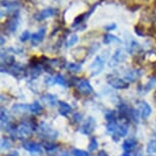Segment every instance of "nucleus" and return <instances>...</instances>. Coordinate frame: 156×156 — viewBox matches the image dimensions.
Returning a JSON list of instances; mask_svg holds the SVG:
<instances>
[{"instance_id":"nucleus-1","label":"nucleus","mask_w":156,"mask_h":156,"mask_svg":"<svg viewBox=\"0 0 156 156\" xmlns=\"http://www.w3.org/2000/svg\"><path fill=\"white\" fill-rule=\"evenodd\" d=\"M38 134L41 138L46 140H55L58 137V132L53 128H51L48 123L46 122H40L38 126Z\"/></svg>"},{"instance_id":"nucleus-2","label":"nucleus","mask_w":156,"mask_h":156,"mask_svg":"<svg viewBox=\"0 0 156 156\" xmlns=\"http://www.w3.org/2000/svg\"><path fill=\"white\" fill-rule=\"evenodd\" d=\"M104 64H105V58L103 57L102 55H97L94 61L90 66L91 75L98 76L103 70V69H104Z\"/></svg>"},{"instance_id":"nucleus-3","label":"nucleus","mask_w":156,"mask_h":156,"mask_svg":"<svg viewBox=\"0 0 156 156\" xmlns=\"http://www.w3.org/2000/svg\"><path fill=\"white\" fill-rule=\"evenodd\" d=\"M34 131V126L31 122H23L16 128V136L19 138H27Z\"/></svg>"},{"instance_id":"nucleus-4","label":"nucleus","mask_w":156,"mask_h":156,"mask_svg":"<svg viewBox=\"0 0 156 156\" xmlns=\"http://www.w3.org/2000/svg\"><path fill=\"white\" fill-rule=\"evenodd\" d=\"M96 128V120L93 116H89L86 119L82 126L80 128V132L84 135H90L94 132V129Z\"/></svg>"},{"instance_id":"nucleus-5","label":"nucleus","mask_w":156,"mask_h":156,"mask_svg":"<svg viewBox=\"0 0 156 156\" xmlns=\"http://www.w3.org/2000/svg\"><path fill=\"white\" fill-rule=\"evenodd\" d=\"M126 55L125 52H123V50L120 49V48L116 49L115 52H114V53L112 54V56H111L109 66L114 67V66H119V63H122L126 60Z\"/></svg>"},{"instance_id":"nucleus-6","label":"nucleus","mask_w":156,"mask_h":156,"mask_svg":"<svg viewBox=\"0 0 156 156\" xmlns=\"http://www.w3.org/2000/svg\"><path fill=\"white\" fill-rule=\"evenodd\" d=\"M1 69H2V73L7 72L8 73L16 76V78H20L23 73V66L17 62H14L7 67H1Z\"/></svg>"},{"instance_id":"nucleus-7","label":"nucleus","mask_w":156,"mask_h":156,"mask_svg":"<svg viewBox=\"0 0 156 156\" xmlns=\"http://www.w3.org/2000/svg\"><path fill=\"white\" fill-rule=\"evenodd\" d=\"M76 90L79 91L81 94H83V95H89L93 92V87L91 86L90 82L86 80V79H82L76 83Z\"/></svg>"},{"instance_id":"nucleus-8","label":"nucleus","mask_w":156,"mask_h":156,"mask_svg":"<svg viewBox=\"0 0 156 156\" xmlns=\"http://www.w3.org/2000/svg\"><path fill=\"white\" fill-rule=\"evenodd\" d=\"M57 9L56 8H53V7H47L45 9L41 10L40 12H38L35 14V20H46V19H49V17H52L54 16L57 14Z\"/></svg>"},{"instance_id":"nucleus-9","label":"nucleus","mask_w":156,"mask_h":156,"mask_svg":"<svg viewBox=\"0 0 156 156\" xmlns=\"http://www.w3.org/2000/svg\"><path fill=\"white\" fill-rule=\"evenodd\" d=\"M45 83L48 85H60L61 87L67 88V82L66 78L62 75H60V73H57L54 76H48V78L46 76Z\"/></svg>"},{"instance_id":"nucleus-10","label":"nucleus","mask_w":156,"mask_h":156,"mask_svg":"<svg viewBox=\"0 0 156 156\" xmlns=\"http://www.w3.org/2000/svg\"><path fill=\"white\" fill-rule=\"evenodd\" d=\"M108 84L113 89H117V90H123L129 88L128 82L125 79H120V78H111L108 80Z\"/></svg>"},{"instance_id":"nucleus-11","label":"nucleus","mask_w":156,"mask_h":156,"mask_svg":"<svg viewBox=\"0 0 156 156\" xmlns=\"http://www.w3.org/2000/svg\"><path fill=\"white\" fill-rule=\"evenodd\" d=\"M19 25H20V16H19V13L16 12V14H13V16H11V19L6 23V31L9 34L16 33L17 28H19Z\"/></svg>"},{"instance_id":"nucleus-12","label":"nucleus","mask_w":156,"mask_h":156,"mask_svg":"<svg viewBox=\"0 0 156 156\" xmlns=\"http://www.w3.org/2000/svg\"><path fill=\"white\" fill-rule=\"evenodd\" d=\"M46 35V28H41L39 29V31H37L36 33L32 34L31 36V43L33 46H37L42 42L45 38Z\"/></svg>"},{"instance_id":"nucleus-13","label":"nucleus","mask_w":156,"mask_h":156,"mask_svg":"<svg viewBox=\"0 0 156 156\" xmlns=\"http://www.w3.org/2000/svg\"><path fill=\"white\" fill-rule=\"evenodd\" d=\"M129 133V125L126 122H123V123H120L119 125V128H117V131L115 132V134H113L112 136V139L117 142L119 138H122V137H126V135Z\"/></svg>"},{"instance_id":"nucleus-14","label":"nucleus","mask_w":156,"mask_h":156,"mask_svg":"<svg viewBox=\"0 0 156 156\" xmlns=\"http://www.w3.org/2000/svg\"><path fill=\"white\" fill-rule=\"evenodd\" d=\"M11 111H12L13 114L22 115V114L31 112V106L27 104H23V103H19V104H14L13 106L11 107Z\"/></svg>"},{"instance_id":"nucleus-15","label":"nucleus","mask_w":156,"mask_h":156,"mask_svg":"<svg viewBox=\"0 0 156 156\" xmlns=\"http://www.w3.org/2000/svg\"><path fill=\"white\" fill-rule=\"evenodd\" d=\"M141 76H142V72L140 69H129L125 73V80L128 83H133V82L138 80Z\"/></svg>"},{"instance_id":"nucleus-16","label":"nucleus","mask_w":156,"mask_h":156,"mask_svg":"<svg viewBox=\"0 0 156 156\" xmlns=\"http://www.w3.org/2000/svg\"><path fill=\"white\" fill-rule=\"evenodd\" d=\"M139 111H140L141 117H142L143 119H148V117L150 116V114H151L152 108L147 102L141 101L140 104H139Z\"/></svg>"},{"instance_id":"nucleus-17","label":"nucleus","mask_w":156,"mask_h":156,"mask_svg":"<svg viewBox=\"0 0 156 156\" xmlns=\"http://www.w3.org/2000/svg\"><path fill=\"white\" fill-rule=\"evenodd\" d=\"M0 119H1V128L2 129H10L9 123V115L7 113V110L4 107H1V112H0Z\"/></svg>"},{"instance_id":"nucleus-18","label":"nucleus","mask_w":156,"mask_h":156,"mask_svg":"<svg viewBox=\"0 0 156 156\" xmlns=\"http://www.w3.org/2000/svg\"><path fill=\"white\" fill-rule=\"evenodd\" d=\"M129 41L126 42V50H128V52L129 54L134 55L136 52H138L141 49V46H140V44L138 43L136 40H134L132 37H129Z\"/></svg>"},{"instance_id":"nucleus-19","label":"nucleus","mask_w":156,"mask_h":156,"mask_svg":"<svg viewBox=\"0 0 156 156\" xmlns=\"http://www.w3.org/2000/svg\"><path fill=\"white\" fill-rule=\"evenodd\" d=\"M23 147L30 153H41L42 152V148L38 143L35 142H23Z\"/></svg>"},{"instance_id":"nucleus-20","label":"nucleus","mask_w":156,"mask_h":156,"mask_svg":"<svg viewBox=\"0 0 156 156\" xmlns=\"http://www.w3.org/2000/svg\"><path fill=\"white\" fill-rule=\"evenodd\" d=\"M137 144H138V141L136 138H134V137L129 138V139H126L125 142H123L122 149L125 150L126 152H131L136 148Z\"/></svg>"},{"instance_id":"nucleus-21","label":"nucleus","mask_w":156,"mask_h":156,"mask_svg":"<svg viewBox=\"0 0 156 156\" xmlns=\"http://www.w3.org/2000/svg\"><path fill=\"white\" fill-rule=\"evenodd\" d=\"M58 106H59V113L63 116H67L69 113L73 112V107L69 104H67L66 102H58Z\"/></svg>"},{"instance_id":"nucleus-22","label":"nucleus","mask_w":156,"mask_h":156,"mask_svg":"<svg viewBox=\"0 0 156 156\" xmlns=\"http://www.w3.org/2000/svg\"><path fill=\"white\" fill-rule=\"evenodd\" d=\"M42 100L49 106H55L57 104V96L52 94H45L42 96Z\"/></svg>"},{"instance_id":"nucleus-23","label":"nucleus","mask_w":156,"mask_h":156,"mask_svg":"<svg viewBox=\"0 0 156 156\" xmlns=\"http://www.w3.org/2000/svg\"><path fill=\"white\" fill-rule=\"evenodd\" d=\"M42 73H43V66H41V64H35L30 69L29 75H30V76L32 78V80H35V79H37Z\"/></svg>"},{"instance_id":"nucleus-24","label":"nucleus","mask_w":156,"mask_h":156,"mask_svg":"<svg viewBox=\"0 0 156 156\" xmlns=\"http://www.w3.org/2000/svg\"><path fill=\"white\" fill-rule=\"evenodd\" d=\"M140 115H141V114H140L139 110H136V109H134V108H129L128 119H131L132 122L137 123V122H139V116Z\"/></svg>"},{"instance_id":"nucleus-25","label":"nucleus","mask_w":156,"mask_h":156,"mask_svg":"<svg viewBox=\"0 0 156 156\" xmlns=\"http://www.w3.org/2000/svg\"><path fill=\"white\" fill-rule=\"evenodd\" d=\"M113 42L122 43V40L119 39L116 36L111 35V34H106L104 37H103V43L104 44H110V43H113Z\"/></svg>"},{"instance_id":"nucleus-26","label":"nucleus","mask_w":156,"mask_h":156,"mask_svg":"<svg viewBox=\"0 0 156 156\" xmlns=\"http://www.w3.org/2000/svg\"><path fill=\"white\" fill-rule=\"evenodd\" d=\"M30 106H31V112L34 114H39L42 112V110H43L42 105H41L38 101H35L34 103H32Z\"/></svg>"},{"instance_id":"nucleus-27","label":"nucleus","mask_w":156,"mask_h":156,"mask_svg":"<svg viewBox=\"0 0 156 156\" xmlns=\"http://www.w3.org/2000/svg\"><path fill=\"white\" fill-rule=\"evenodd\" d=\"M117 128H119V123L115 120V122H107L106 125V131L107 133H109L111 135L115 134V132L117 131Z\"/></svg>"},{"instance_id":"nucleus-28","label":"nucleus","mask_w":156,"mask_h":156,"mask_svg":"<svg viewBox=\"0 0 156 156\" xmlns=\"http://www.w3.org/2000/svg\"><path fill=\"white\" fill-rule=\"evenodd\" d=\"M104 117H105V119H106L107 122H115L116 120V113H115V111H113V110H107V111H105Z\"/></svg>"},{"instance_id":"nucleus-29","label":"nucleus","mask_w":156,"mask_h":156,"mask_svg":"<svg viewBox=\"0 0 156 156\" xmlns=\"http://www.w3.org/2000/svg\"><path fill=\"white\" fill-rule=\"evenodd\" d=\"M67 69L69 70V72H73V73H79L82 70V66L80 63H75V62H69L67 63Z\"/></svg>"},{"instance_id":"nucleus-30","label":"nucleus","mask_w":156,"mask_h":156,"mask_svg":"<svg viewBox=\"0 0 156 156\" xmlns=\"http://www.w3.org/2000/svg\"><path fill=\"white\" fill-rule=\"evenodd\" d=\"M155 86H156V78L154 76V78L150 79L148 83H147L145 86L143 87V93L148 92V91H150V90L152 89V88H154Z\"/></svg>"},{"instance_id":"nucleus-31","label":"nucleus","mask_w":156,"mask_h":156,"mask_svg":"<svg viewBox=\"0 0 156 156\" xmlns=\"http://www.w3.org/2000/svg\"><path fill=\"white\" fill-rule=\"evenodd\" d=\"M78 41H79L78 35L73 34V35H72V36H69V38L67 39L66 43V48H69V47H72V46L75 45V44L78 42Z\"/></svg>"},{"instance_id":"nucleus-32","label":"nucleus","mask_w":156,"mask_h":156,"mask_svg":"<svg viewBox=\"0 0 156 156\" xmlns=\"http://www.w3.org/2000/svg\"><path fill=\"white\" fill-rule=\"evenodd\" d=\"M12 144H11V141L8 139V138L4 137L1 139V149L2 150H8L11 148Z\"/></svg>"},{"instance_id":"nucleus-33","label":"nucleus","mask_w":156,"mask_h":156,"mask_svg":"<svg viewBox=\"0 0 156 156\" xmlns=\"http://www.w3.org/2000/svg\"><path fill=\"white\" fill-rule=\"evenodd\" d=\"M97 147H98V143H97L96 138H92V139L90 140L89 145H88V151L89 152L95 151V150L97 149Z\"/></svg>"},{"instance_id":"nucleus-34","label":"nucleus","mask_w":156,"mask_h":156,"mask_svg":"<svg viewBox=\"0 0 156 156\" xmlns=\"http://www.w3.org/2000/svg\"><path fill=\"white\" fill-rule=\"evenodd\" d=\"M147 152L148 153H156V139L151 140L147 145Z\"/></svg>"},{"instance_id":"nucleus-35","label":"nucleus","mask_w":156,"mask_h":156,"mask_svg":"<svg viewBox=\"0 0 156 156\" xmlns=\"http://www.w3.org/2000/svg\"><path fill=\"white\" fill-rule=\"evenodd\" d=\"M44 148H45L47 152H53L58 148V146L53 143H45L44 144Z\"/></svg>"},{"instance_id":"nucleus-36","label":"nucleus","mask_w":156,"mask_h":156,"mask_svg":"<svg viewBox=\"0 0 156 156\" xmlns=\"http://www.w3.org/2000/svg\"><path fill=\"white\" fill-rule=\"evenodd\" d=\"M72 153H73V156H91L89 152L84 151V150H80V149H73Z\"/></svg>"},{"instance_id":"nucleus-37","label":"nucleus","mask_w":156,"mask_h":156,"mask_svg":"<svg viewBox=\"0 0 156 156\" xmlns=\"http://www.w3.org/2000/svg\"><path fill=\"white\" fill-rule=\"evenodd\" d=\"M31 33L29 31H25V32H23L22 35L20 36V42H26L27 40L29 39H31Z\"/></svg>"},{"instance_id":"nucleus-38","label":"nucleus","mask_w":156,"mask_h":156,"mask_svg":"<svg viewBox=\"0 0 156 156\" xmlns=\"http://www.w3.org/2000/svg\"><path fill=\"white\" fill-rule=\"evenodd\" d=\"M82 119H83V113L76 112V113L73 114V122H81Z\"/></svg>"},{"instance_id":"nucleus-39","label":"nucleus","mask_w":156,"mask_h":156,"mask_svg":"<svg viewBox=\"0 0 156 156\" xmlns=\"http://www.w3.org/2000/svg\"><path fill=\"white\" fill-rule=\"evenodd\" d=\"M116 29V23H109V25H107V26H105L104 27V30L105 31H113V30H115Z\"/></svg>"},{"instance_id":"nucleus-40","label":"nucleus","mask_w":156,"mask_h":156,"mask_svg":"<svg viewBox=\"0 0 156 156\" xmlns=\"http://www.w3.org/2000/svg\"><path fill=\"white\" fill-rule=\"evenodd\" d=\"M143 154H144V152H143L142 147L137 148V150H135V152H134V156H143Z\"/></svg>"},{"instance_id":"nucleus-41","label":"nucleus","mask_w":156,"mask_h":156,"mask_svg":"<svg viewBox=\"0 0 156 156\" xmlns=\"http://www.w3.org/2000/svg\"><path fill=\"white\" fill-rule=\"evenodd\" d=\"M5 156H20V153L17 151H12V152H9L8 154H6Z\"/></svg>"},{"instance_id":"nucleus-42","label":"nucleus","mask_w":156,"mask_h":156,"mask_svg":"<svg viewBox=\"0 0 156 156\" xmlns=\"http://www.w3.org/2000/svg\"><path fill=\"white\" fill-rule=\"evenodd\" d=\"M97 156H109V155H108L105 151H99L98 154H97Z\"/></svg>"},{"instance_id":"nucleus-43","label":"nucleus","mask_w":156,"mask_h":156,"mask_svg":"<svg viewBox=\"0 0 156 156\" xmlns=\"http://www.w3.org/2000/svg\"><path fill=\"white\" fill-rule=\"evenodd\" d=\"M58 156H69V153L66 152V151H63V152H61Z\"/></svg>"},{"instance_id":"nucleus-44","label":"nucleus","mask_w":156,"mask_h":156,"mask_svg":"<svg viewBox=\"0 0 156 156\" xmlns=\"http://www.w3.org/2000/svg\"><path fill=\"white\" fill-rule=\"evenodd\" d=\"M120 156H131V155L129 154V152H125V153H122V154L120 155Z\"/></svg>"},{"instance_id":"nucleus-45","label":"nucleus","mask_w":156,"mask_h":156,"mask_svg":"<svg viewBox=\"0 0 156 156\" xmlns=\"http://www.w3.org/2000/svg\"><path fill=\"white\" fill-rule=\"evenodd\" d=\"M4 44V37L1 36V45H3Z\"/></svg>"},{"instance_id":"nucleus-46","label":"nucleus","mask_w":156,"mask_h":156,"mask_svg":"<svg viewBox=\"0 0 156 156\" xmlns=\"http://www.w3.org/2000/svg\"><path fill=\"white\" fill-rule=\"evenodd\" d=\"M153 134H154V136H155V139H156V128H155V129H154V133H153Z\"/></svg>"},{"instance_id":"nucleus-47","label":"nucleus","mask_w":156,"mask_h":156,"mask_svg":"<svg viewBox=\"0 0 156 156\" xmlns=\"http://www.w3.org/2000/svg\"><path fill=\"white\" fill-rule=\"evenodd\" d=\"M149 156H152V155H149Z\"/></svg>"}]
</instances>
